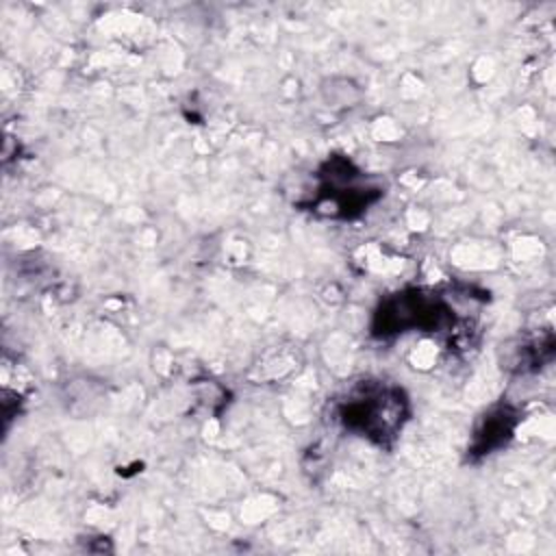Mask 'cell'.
Segmentation results:
<instances>
[{"label":"cell","instance_id":"6da1fadb","mask_svg":"<svg viewBox=\"0 0 556 556\" xmlns=\"http://www.w3.org/2000/svg\"><path fill=\"white\" fill-rule=\"evenodd\" d=\"M402 406L404 400H400L395 391L382 389L361 397H352L345 404L343 419L350 428H358L367 432V437H378V441H384L400 428Z\"/></svg>","mask_w":556,"mask_h":556}]
</instances>
